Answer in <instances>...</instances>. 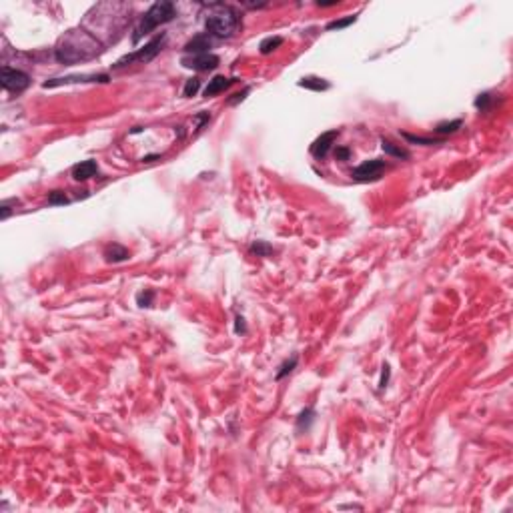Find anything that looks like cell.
<instances>
[{
	"label": "cell",
	"instance_id": "cell-13",
	"mask_svg": "<svg viewBox=\"0 0 513 513\" xmlns=\"http://www.w3.org/2000/svg\"><path fill=\"white\" fill-rule=\"evenodd\" d=\"M130 257V251L118 243H112V245H106L104 247V261L106 263H122Z\"/></svg>",
	"mask_w": 513,
	"mask_h": 513
},
{
	"label": "cell",
	"instance_id": "cell-19",
	"mask_svg": "<svg viewBox=\"0 0 513 513\" xmlns=\"http://www.w3.org/2000/svg\"><path fill=\"white\" fill-rule=\"evenodd\" d=\"M297 363H299V357H297V355H293L291 359H287V361H285V363L281 365V367H279V371H277L275 379H277V381H281L283 377H287V375H289V373H291L293 369H295V367H297Z\"/></svg>",
	"mask_w": 513,
	"mask_h": 513
},
{
	"label": "cell",
	"instance_id": "cell-23",
	"mask_svg": "<svg viewBox=\"0 0 513 513\" xmlns=\"http://www.w3.org/2000/svg\"><path fill=\"white\" fill-rule=\"evenodd\" d=\"M357 22V16H347V18H339V20H331L327 24V30H341V28H347L351 24Z\"/></svg>",
	"mask_w": 513,
	"mask_h": 513
},
{
	"label": "cell",
	"instance_id": "cell-32",
	"mask_svg": "<svg viewBox=\"0 0 513 513\" xmlns=\"http://www.w3.org/2000/svg\"><path fill=\"white\" fill-rule=\"evenodd\" d=\"M235 333H247V325H245V319L241 317V315H237V319H235Z\"/></svg>",
	"mask_w": 513,
	"mask_h": 513
},
{
	"label": "cell",
	"instance_id": "cell-25",
	"mask_svg": "<svg viewBox=\"0 0 513 513\" xmlns=\"http://www.w3.org/2000/svg\"><path fill=\"white\" fill-rule=\"evenodd\" d=\"M313 417H315V411H313V409H305V411L299 415V419H297V431H301L303 427H305V429H309V425H311Z\"/></svg>",
	"mask_w": 513,
	"mask_h": 513
},
{
	"label": "cell",
	"instance_id": "cell-12",
	"mask_svg": "<svg viewBox=\"0 0 513 513\" xmlns=\"http://www.w3.org/2000/svg\"><path fill=\"white\" fill-rule=\"evenodd\" d=\"M233 83H235V79H229V77H223V75H216V77H212V79L208 81V85L205 87L203 95H205V99H210V97H214V95H218V93L227 91Z\"/></svg>",
	"mask_w": 513,
	"mask_h": 513
},
{
	"label": "cell",
	"instance_id": "cell-10",
	"mask_svg": "<svg viewBox=\"0 0 513 513\" xmlns=\"http://www.w3.org/2000/svg\"><path fill=\"white\" fill-rule=\"evenodd\" d=\"M212 44H214V38L206 32H201V34L193 36L185 44L183 50H185V54H205V52H208V48H212Z\"/></svg>",
	"mask_w": 513,
	"mask_h": 513
},
{
	"label": "cell",
	"instance_id": "cell-8",
	"mask_svg": "<svg viewBox=\"0 0 513 513\" xmlns=\"http://www.w3.org/2000/svg\"><path fill=\"white\" fill-rule=\"evenodd\" d=\"M110 81L108 75H68V77H60V79H50L42 83V89H54V87H62V85H77V83H103L106 85Z\"/></svg>",
	"mask_w": 513,
	"mask_h": 513
},
{
	"label": "cell",
	"instance_id": "cell-5",
	"mask_svg": "<svg viewBox=\"0 0 513 513\" xmlns=\"http://www.w3.org/2000/svg\"><path fill=\"white\" fill-rule=\"evenodd\" d=\"M387 171V163L381 159H371L365 161L359 167H355L351 171V179L355 183H375L381 179V175Z\"/></svg>",
	"mask_w": 513,
	"mask_h": 513
},
{
	"label": "cell",
	"instance_id": "cell-22",
	"mask_svg": "<svg viewBox=\"0 0 513 513\" xmlns=\"http://www.w3.org/2000/svg\"><path fill=\"white\" fill-rule=\"evenodd\" d=\"M153 299H155V291H151V289H144V291H140L138 295H136L138 307H151V305H153Z\"/></svg>",
	"mask_w": 513,
	"mask_h": 513
},
{
	"label": "cell",
	"instance_id": "cell-6",
	"mask_svg": "<svg viewBox=\"0 0 513 513\" xmlns=\"http://www.w3.org/2000/svg\"><path fill=\"white\" fill-rule=\"evenodd\" d=\"M2 87H4V91H10V93H22L30 87V77L24 70L10 68L8 64H4L2 66Z\"/></svg>",
	"mask_w": 513,
	"mask_h": 513
},
{
	"label": "cell",
	"instance_id": "cell-4",
	"mask_svg": "<svg viewBox=\"0 0 513 513\" xmlns=\"http://www.w3.org/2000/svg\"><path fill=\"white\" fill-rule=\"evenodd\" d=\"M165 42H167V34L161 32V34H157L155 38H151L142 48H138V50H134V52H130V54L120 56V58L112 64V68H114V70H122V68H128V66H132V64H146V62H151V60L157 58V54L163 50Z\"/></svg>",
	"mask_w": 513,
	"mask_h": 513
},
{
	"label": "cell",
	"instance_id": "cell-29",
	"mask_svg": "<svg viewBox=\"0 0 513 513\" xmlns=\"http://www.w3.org/2000/svg\"><path fill=\"white\" fill-rule=\"evenodd\" d=\"M349 157H351V151L347 149V146H337L335 149V159L337 161H349Z\"/></svg>",
	"mask_w": 513,
	"mask_h": 513
},
{
	"label": "cell",
	"instance_id": "cell-1",
	"mask_svg": "<svg viewBox=\"0 0 513 513\" xmlns=\"http://www.w3.org/2000/svg\"><path fill=\"white\" fill-rule=\"evenodd\" d=\"M103 52V42L87 28H72L64 32L54 48V58L60 64H79L97 58Z\"/></svg>",
	"mask_w": 513,
	"mask_h": 513
},
{
	"label": "cell",
	"instance_id": "cell-35",
	"mask_svg": "<svg viewBox=\"0 0 513 513\" xmlns=\"http://www.w3.org/2000/svg\"><path fill=\"white\" fill-rule=\"evenodd\" d=\"M341 509H361V505H341Z\"/></svg>",
	"mask_w": 513,
	"mask_h": 513
},
{
	"label": "cell",
	"instance_id": "cell-3",
	"mask_svg": "<svg viewBox=\"0 0 513 513\" xmlns=\"http://www.w3.org/2000/svg\"><path fill=\"white\" fill-rule=\"evenodd\" d=\"M175 16H177V6H175L173 2H169V0H161V2H155L149 10H146V12L140 16L138 24L134 26L132 36H130L132 44H138L142 36H146L149 32H153V30L159 28L161 24H167V22L175 20Z\"/></svg>",
	"mask_w": 513,
	"mask_h": 513
},
{
	"label": "cell",
	"instance_id": "cell-16",
	"mask_svg": "<svg viewBox=\"0 0 513 513\" xmlns=\"http://www.w3.org/2000/svg\"><path fill=\"white\" fill-rule=\"evenodd\" d=\"M401 136L411 142V144H423V146H431V144H441L443 138H427V136H419V134H411V132H401Z\"/></svg>",
	"mask_w": 513,
	"mask_h": 513
},
{
	"label": "cell",
	"instance_id": "cell-14",
	"mask_svg": "<svg viewBox=\"0 0 513 513\" xmlns=\"http://www.w3.org/2000/svg\"><path fill=\"white\" fill-rule=\"evenodd\" d=\"M297 87L307 89V91H315V93H323V91H329V89H331L329 81H325V79H321V77H303V79L297 83Z\"/></svg>",
	"mask_w": 513,
	"mask_h": 513
},
{
	"label": "cell",
	"instance_id": "cell-27",
	"mask_svg": "<svg viewBox=\"0 0 513 513\" xmlns=\"http://www.w3.org/2000/svg\"><path fill=\"white\" fill-rule=\"evenodd\" d=\"M491 103H493V97H491L489 93H483V95H479V97L475 99V108H479L481 112H485V110L491 108Z\"/></svg>",
	"mask_w": 513,
	"mask_h": 513
},
{
	"label": "cell",
	"instance_id": "cell-28",
	"mask_svg": "<svg viewBox=\"0 0 513 513\" xmlns=\"http://www.w3.org/2000/svg\"><path fill=\"white\" fill-rule=\"evenodd\" d=\"M389 377H391V369H389V365L385 363V365H383V371H381V381H379V389H385V387H387V383H389Z\"/></svg>",
	"mask_w": 513,
	"mask_h": 513
},
{
	"label": "cell",
	"instance_id": "cell-36",
	"mask_svg": "<svg viewBox=\"0 0 513 513\" xmlns=\"http://www.w3.org/2000/svg\"><path fill=\"white\" fill-rule=\"evenodd\" d=\"M136 132H142V128H140V126H134V128H132V134H136Z\"/></svg>",
	"mask_w": 513,
	"mask_h": 513
},
{
	"label": "cell",
	"instance_id": "cell-11",
	"mask_svg": "<svg viewBox=\"0 0 513 513\" xmlns=\"http://www.w3.org/2000/svg\"><path fill=\"white\" fill-rule=\"evenodd\" d=\"M72 179L75 181H89V179H93L95 175H99V165H97V161H93V159H89V161H81V163H77L75 167H72Z\"/></svg>",
	"mask_w": 513,
	"mask_h": 513
},
{
	"label": "cell",
	"instance_id": "cell-2",
	"mask_svg": "<svg viewBox=\"0 0 513 513\" xmlns=\"http://www.w3.org/2000/svg\"><path fill=\"white\" fill-rule=\"evenodd\" d=\"M205 16L206 34L212 38H233L241 28V12L231 4H208Z\"/></svg>",
	"mask_w": 513,
	"mask_h": 513
},
{
	"label": "cell",
	"instance_id": "cell-18",
	"mask_svg": "<svg viewBox=\"0 0 513 513\" xmlns=\"http://www.w3.org/2000/svg\"><path fill=\"white\" fill-rule=\"evenodd\" d=\"M283 44V36H267V38H263L261 40V44H259V52L261 54H271L275 48H279Z\"/></svg>",
	"mask_w": 513,
	"mask_h": 513
},
{
	"label": "cell",
	"instance_id": "cell-33",
	"mask_svg": "<svg viewBox=\"0 0 513 513\" xmlns=\"http://www.w3.org/2000/svg\"><path fill=\"white\" fill-rule=\"evenodd\" d=\"M315 4H317V6H321V8H329V6H337V4H339V0H333V2H321V0H319V2H315Z\"/></svg>",
	"mask_w": 513,
	"mask_h": 513
},
{
	"label": "cell",
	"instance_id": "cell-7",
	"mask_svg": "<svg viewBox=\"0 0 513 513\" xmlns=\"http://www.w3.org/2000/svg\"><path fill=\"white\" fill-rule=\"evenodd\" d=\"M218 56L212 52H205V54H185L181 58V64L185 68L197 70V72H206V70H214L218 66Z\"/></svg>",
	"mask_w": 513,
	"mask_h": 513
},
{
	"label": "cell",
	"instance_id": "cell-26",
	"mask_svg": "<svg viewBox=\"0 0 513 513\" xmlns=\"http://www.w3.org/2000/svg\"><path fill=\"white\" fill-rule=\"evenodd\" d=\"M20 205V201L18 199H4L2 203H0V216L2 218H8L10 216V212H12V208L10 206H18Z\"/></svg>",
	"mask_w": 513,
	"mask_h": 513
},
{
	"label": "cell",
	"instance_id": "cell-31",
	"mask_svg": "<svg viewBox=\"0 0 513 513\" xmlns=\"http://www.w3.org/2000/svg\"><path fill=\"white\" fill-rule=\"evenodd\" d=\"M249 93H251V89L247 87V89H245L243 93H239V95H235L233 99H229V104H237V103H243V101L247 99V95H249Z\"/></svg>",
	"mask_w": 513,
	"mask_h": 513
},
{
	"label": "cell",
	"instance_id": "cell-34",
	"mask_svg": "<svg viewBox=\"0 0 513 513\" xmlns=\"http://www.w3.org/2000/svg\"><path fill=\"white\" fill-rule=\"evenodd\" d=\"M155 159H161V155H146V157H142V163H153Z\"/></svg>",
	"mask_w": 513,
	"mask_h": 513
},
{
	"label": "cell",
	"instance_id": "cell-9",
	"mask_svg": "<svg viewBox=\"0 0 513 513\" xmlns=\"http://www.w3.org/2000/svg\"><path fill=\"white\" fill-rule=\"evenodd\" d=\"M339 138V130H327L323 132L313 144H311V155L315 159H325L331 151V146L335 144V140Z\"/></svg>",
	"mask_w": 513,
	"mask_h": 513
},
{
	"label": "cell",
	"instance_id": "cell-15",
	"mask_svg": "<svg viewBox=\"0 0 513 513\" xmlns=\"http://www.w3.org/2000/svg\"><path fill=\"white\" fill-rule=\"evenodd\" d=\"M381 149H383V153L389 155V157L403 159V161L409 159V151H407V149H403L401 144H395L393 140H389V138H385V136H381Z\"/></svg>",
	"mask_w": 513,
	"mask_h": 513
},
{
	"label": "cell",
	"instance_id": "cell-24",
	"mask_svg": "<svg viewBox=\"0 0 513 513\" xmlns=\"http://www.w3.org/2000/svg\"><path fill=\"white\" fill-rule=\"evenodd\" d=\"M199 89H201V81H199L197 77H193V79H189V81L185 83V89H183V97L191 99V97H195V95L199 93Z\"/></svg>",
	"mask_w": 513,
	"mask_h": 513
},
{
	"label": "cell",
	"instance_id": "cell-17",
	"mask_svg": "<svg viewBox=\"0 0 513 513\" xmlns=\"http://www.w3.org/2000/svg\"><path fill=\"white\" fill-rule=\"evenodd\" d=\"M461 126H463V120H461V118L443 120V122H439V124L435 126V132H437V134H453V132H457Z\"/></svg>",
	"mask_w": 513,
	"mask_h": 513
},
{
	"label": "cell",
	"instance_id": "cell-20",
	"mask_svg": "<svg viewBox=\"0 0 513 513\" xmlns=\"http://www.w3.org/2000/svg\"><path fill=\"white\" fill-rule=\"evenodd\" d=\"M70 199L64 191H50L48 193V205L50 206H62V205H68Z\"/></svg>",
	"mask_w": 513,
	"mask_h": 513
},
{
	"label": "cell",
	"instance_id": "cell-30",
	"mask_svg": "<svg viewBox=\"0 0 513 513\" xmlns=\"http://www.w3.org/2000/svg\"><path fill=\"white\" fill-rule=\"evenodd\" d=\"M195 120H197V130H201V128L210 120V114H208V112H199V114L195 116Z\"/></svg>",
	"mask_w": 513,
	"mask_h": 513
},
{
	"label": "cell",
	"instance_id": "cell-21",
	"mask_svg": "<svg viewBox=\"0 0 513 513\" xmlns=\"http://www.w3.org/2000/svg\"><path fill=\"white\" fill-rule=\"evenodd\" d=\"M249 251H251L253 255H257V257H269V255L273 253V247H271L269 243H265V241H255Z\"/></svg>",
	"mask_w": 513,
	"mask_h": 513
}]
</instances>
